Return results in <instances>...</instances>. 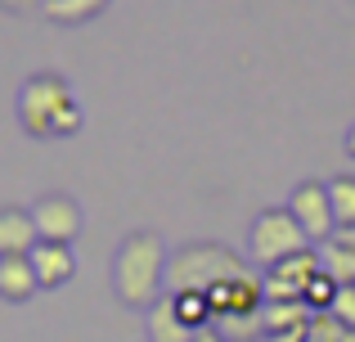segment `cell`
<instances>
[{
	"label": "cell",
	"mask_w": 355,
	"mask_h": 342,
	"mask_svg": "<svg viewBox=\"0 0 355 342\" xmlns=\"http://www.w3.org/2000/svg\"><path fill=\"white\" fill-rule=\"evenodd\" d=\"M288 212L302 221L311 243H329L338 234V216H333V203H329V180H302L288 194Z\"/></svg>",
	"instance_id": "obj_5"
},
{
	"label": "cell",
	"mask_w": 355,
	"mask_h": 342,
	"mask_svg": "<svg viewBox=\"0 0 355 342\" xmlns=\"http://www.w3.org/2000/svg\"><path fill=\"white\" fill-rule=\"evenodd\" d=\"M333 239H338L342 248H351V253H355V225H347V230H338V234H333Z\"/></svg>",
	"instance_id": "obj_24"
},
{
	"label": "cell",
	"mask_w": 355,
	"mask_h": 342,
	"mask_svg": "<svg viewBox=\"0 0 355 342\" xmlns=\"http://www.w3.org/2000/svg\"><path fill=\"white\" fill-rule=\"evenodd\" d=\"M81 122H86V117H81V104H77V99H68V104L59 108V117H54V140H68V135H77Z\"/></svg>",
	"instance_id": "obj_20"
},
{
	"label": "cell",
	"mask_w": 355,
	"mask_h": 342,
	"mask_svg": "<svg viewBox=\"0 0 355 342\" xmlns=\"http://www.w3.org/2000/svg\"><path fill=\"white\" fill-rule=\"evenodd\" d=\"M166 266H171V253H166L162 234L153 230H130L113 253V293L117 302L135 311H153L157 302L166 298Z\"/></svg>",
	"instance_id": "obj_1"
},
{
	"label": "cell",
	"mask_w": 355,
	"mask_h": 342,
	"mask_svg": "<svg viewBox=\"0 0 355 342\" xmlns=\"http://www.w3.org/2000/svg\"><path fill=\"white\" fill-rule=\"evenodd\" d=\"M108 5H113V0H45L41 14L50 18V23H59V27H77V23L99 18Z\"/></svg>",
	"instance_id": "obj_13"
},
{
	"label": "cell",
	"mask_w": 355,
	"mask_h": 342,
	"mask_svg": "<svg viewBox=\"0 0 355 342\" xmlns=\"http://www.w3.org/2000/svg\"><path fill=\"white\" fill-rule=\"evenodd\" d=\"M257 275L239 253H230L225 243H211V239H198V243H184L180 253H171V266H166V293H207L225 280H248Z\"/></svg>",
	"instance_id": "obj_2"
},
{
	"label": "cell",
	"mask_w": 355,
	"mask_h": 342,
	"mask_svg": "<svg viewBox=\"0 0 355 342\" xmlns=\"http://www.w3.org/2000/svg\"><path fill=\"white\" fill-rule=\"evenodd\" d=\"M68 99H77V95L68 90V81L59 72H32L23 81V90H18V122H23V131L32 140H54V117H59V108Z\"/></svg>",
	"instance_id": "obj_4"
},
{
	"label": "cell",
	"mask_w": 355,
	"mask_h": 342,
	"mask_svg": "<svg viewBox=\"0 0 355 342\" xmlns=\"http://www.w3.org/2000/svg\"><path fill=\"white\" fill-rule=\"evenodd\" d=\"M36 293H41V280L32 271V257H0V298L32 302Z\"/></svg>",
	"instance_id": "obj_9"
},
{
	"label": "cell",
	"mask_w": 355,
	"mask_h": 342,
	"mask_svg": "<svg viewBox=\"0 0 355 342\" xmlns=\"http://www.w3.org/2000/svg\"><path fill=\"white\" fill-rule=\"evenodd\" d=\"M45 0H0V9L5 14H32V9H41Z\"/></svg>",
	"instance_id": "obj_22"
},
{
	"label": "cell",
	"mask_w": 355,
	"mask_h": 342,
	"mask_svg": "<svg viewBox=\"0 0 355 342\" xmlns=\"http://www.w3.org/2000/svg\"><path fill=\"white\" fill-rule=\"evenodd\" d=\"M320 266L342 284V289H355V253H351V248H342L338 239H329V243H324Z\"/></svg>",
	"instance_id": "obj_15"
},
{
	"label": "cell",
	"mask_w": 355,
	"mask_h": 342,
	"mask_svg": "<svg viewBox=\"0 0 355 342\" xmlns=\"http://www.w3.org/2000/svg\"><path fill=\"white\" fill-rule=\"evenodd\" d=\"M338 325H347L355 329V289H338V302H333V311H329Z\"/></svg>",
	"instance_id": "obj_21"
},
{
	"label": "cell",
	"mask_w": 355,
	"mask_h": 342,
	"mask_svg": "<svg viewBox=\"0 0 355 342\" xmlns=\"http://www.w3.org/2000/svg\"><path fill=\"white\" fill-rule=\"evenodd\" d=\"M198 329H189L175 311V298H162L153 311H148V329H144V342H193Z\"/></svg>",
	"instance_id": "obj_10"
},
{
	"label": "cell",
	"mask_w": 355,
	"mask_h": 342,
	"mask_svg": "<svg viewBox=\"0 0 355 342\" xmlns=\"http://www.w3.org/2000/svg\"><path fill=\"white\" fill-rule=\"evenodd\" d=\"M211 329H216L225 342H266V316L257 311H225V316H211Z\"/></svg>",
	"instance_id": "obj_11"
},
{
	"label": "cell",
	"mask_w": 355,
	"mask_h": 342,
	"mask_svg": "<svg viewBox=\"0 0 355 342\" xmlns=\"http://www.w3.org/2000/svg\"><path fill=\"white\" fill-rule=\"evenodd\" d=\"M32 271L36 280H41V289H63V284L77 275V253H72V243H36L32 253Z\"/></svg>",
	"instance_id": "obj_7"
},
{
	"label": "cell",
	"mask_w": 355,
	"mask_h": 342,
	"mask_svg": "<svg viewBox=\"0 0 355 342\" xmlns=\"http://www.w3.org/2000/svg\"><path fill=\"white\" fill-rule=\"evenodd\" d=\"M41 243L32 207H0V257H27Z\"/></svg>",
	"instance_id": "obj_8"
},
{
	"label": "cell",
	"mask_w": 355,
	"mask_h": 342,
	"mask_svg": "<svg viewBox=\"0 0 355 342\" xmlns=\"http://www.w3.org/2000/svg\"><path fill=\"white\" fill-rule=\"evenodd\" d=\"M329 203H333V216H338V230L355 225V176H333Z\"/></svg>",
	"instance_id": "obj_16"
},
{
	"label": "cell",
	"mask_w": 355,
	"mask_h": 342,
	"mask_svg": "<svg viewBox=\"0 0 355 342\" xmlns=\"http://www.w3.org/2000/svg\"><path fill=\"white\" fill-rule=\"evenodd\" d=\"M338 289H342V284L333 280L329 271H320L311 284H306V307H311V311H333V302H338Z\"/></svg>",
	"instance_id": "obj_18"
},
{
	"label": "cell",
	"mask_w": 355,
	"mask_h": 342,
	"mask_svg": "<svg viewBox=\"0 0 355 342\" xmlns=\"http://www.w3.org/2000/svg\"><path fill=\"white\" fill-rule=\"evenodd\" d=\"M193 342H225V338H220L216 329H198V334H193Z\"/></svg>",
	"instance_id": "obj_25"
},
{
	"label": "cell",
	"mask_w": 355,
	"mask_h": 342,
	"mask_svg": "<svg viewBox=\"0 0 355 342\" xmlns=\"http://www.w3.org/2000/svg\"><path fill=\"white\" fill-rule=\"evenodd\" d=\"M311 329V325H306ZM306 329H293V334H275V338H266V342H306Z\"/></svg>",
	"instance_id": "obj_23"
},
{
	"label": "cell",
	"mask_w": 355,
	"mask_h": 342,
	"mask_svg": "<svg viewBox=\"0 0 355 342\" xmlns=\"http://www.w3.org/2000/svg\"><path fill=\"white\" fill-rule=\"evenodd\" d=\"M171 298V293H166ZM175 311L189 329H211V302L207 293H175Z\"/></svg>",
	"instance_id": "obj_17"
},
{
	"label": "cell",
	"mask_w": 355,
	"mask_h": 342,
	"mask_svg": "<svg viewBox=\"0 0 355 342\" xmlns=\"http://www.w3.org/2000/svg\"><path fill=\"white\" fill-rule=\"evenodd\" d=\"M342 342H355V329H347V334H342Z\"/></svg>",
	"instance_id": "obj_27"
},
{
	"label": "cell",
	"mask_w": 355,
	"mask_h": 342,
	"mask_svg": "<svg viewBox=\"0 0 355 342\" xmlns=\"http://www.w3.org/2000/svg\"><path fill=\"white\" fill-rule=\"evenodd\" d=\"M261 316H266V338H275V334L306 329V325L315 320V311L306 307L302 298H297V302H266V307H261Z\"/></svg>",
	"instance_id": "obj_12"
},
{
	"label": "cell",
	"mask_w": 355,
	"mask_h": 342,
	"mask_svg": "<svg viewBox=\"0 0 355 342\" xmlns=\"http://www.w3.org/2000/svg\"><path fill=\"white\" fill-rule=\"evenodd\" d=\"M342 334H347V325H338L329 311H315L311 329H306V342H342Z\"/></svg>",
	"instance_id": "obj_19"
},
{
	"label": "cell",
	"mask_w": 355,
	"mask_h": 342,
	"mask_svg": "<svg viewBox=\"0 0 355 342\" xmlns=\"http://www.w3.org/2000/svg\"><path fill=\"white\" fill-rule=\"evenodd\" d=\"M324 266H320V253H315V248H306V253H293L288 257V262H279V266H270L266 275H275V280H284V284H293L297 293H302L306 298V284L315 280V275H320Z\"/></svg>",
	"instance_id": "obj_14"
},
{
	"label": "cell",
	"mask_w": 355,
	"mask_h": 342,
	"mask_svg": "<svg viewBox=\"0 0 355 342\" xmlns=\"http://www.w3.org/2000/svg\"><path fill=\"white\" fill-rule=\"evenodd\" d=\"M347 153H351V158H355V126H351V131H347Z\"/></svg>",
	"instance_id": "obj_26"
},
{
	"label": "cell",
	"mask_w": 355,
	"mask_h": 342,
	"mask_svg": "<svg viewBox=\"0 0 355 342\" xmlns=\"http://www.w3.org/2000/svg\"><path fill=\"white\" fill-rule=\"evenodd\" d=\"M32 216H36V234L45 243H77L81 225H86V212L72 194H41L32 203Z\"/></svg>",
	"instance_id": "obj_6"
},
{
	"label": "cell",
	"mask_w": 355,
	"mask_h": 342,
	"mask_svg": "<svg viewBox=\"0 0 355 342\" xmlns=\"http://www.w3.org/2000/svg\"><path fill=\"white\" fill-rule=\"evenodd\" d=\"M311 248V234L302 230V221L288 212V203L284 207H266V212H257V221H252V230H248V253H252V262L257 266H279V262H288L293 253H306Z\"/></svg>",
	"instance_id": "obj_3"
}]
</instances>
